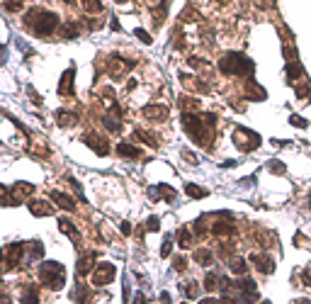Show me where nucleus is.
<instances>
[{
	"label": "nucleus",
	"instance_id": "obj_1",
	"mask_svg": "<svg viewBox=\"0 0 311 304\" xmlns=\"http://www.w3.org/2000/svg\"><path fill=\"white\" fill-rule=\"evenodd\" d=\"M24 25H27L37 37H49V34L56 29L59 17H56L54 12H49V10H39V7H34V10H29V12L24 15Z\"/></svg>",
	"mask_w": 311,
	"mask_h": 304
},
{
	"label": "nucleus",
	"instance_id": "obj_2",
	"mask_svg": "<svg viewBox=\"0 0 311 304\" xmlns=\"http://www.w3.org/2000/svg\"><path fill=\"white\" fill-rule=\"evenodd\" d=\"M183 127H185V131L190 134V139H192L194 144H199V146H209V144H212V129H209V124L204 122V117L192 115V112H185V115H183Z\"/></svg>",
	"mask_w": 311,
	"mask_h": 304
},
{
	"label": "nucleus",
	"instance_id": "obj_3",
	"mask_svg": "<svg viewBox=\"0 0 311 304\" xmlns=\"http://www.w3.org/2000/svg\"><path fill=\"white\" fill-rule=\"evenodd\" d=\"M219 71H221L224 76H253L255 63H253L248 56L239 54V51H229L224 59L219 61Z\"/></svg>",
	"mask_w": 311,
	"mask_h": 304
},
{
	"label": "nucleus",
	"instance_id": "obj_4",
	"mask_svg": "<svg viewBox=\"0 0 311 304\" xmlns=\"http://www.w3.org/2000/svg\"><path fill=\"white\" fill-rule=\"evenodd\" d=\"M39 280H42L44 287L59 290V287H63V282H66V268H63L61 263H56V260H47V263L39 265Z\"/></svg>",
	"mask_w": 311,
	"mask_h": 304
},
{
	"label": "nucleus",
	"instance_id": "obj_5",
	"mask_svg": "<svg viewBox=\"0 0 311 304\" xmlns=\"http://www.w3.org/2000/svg\"><path fill=\"white\" fill-rule=\"evenodd\" d=\"M234 144H236L241 151H253V149L260 146V136H258L255 131L246 129V127H236V131H234Z\"/></svg>",
	"mask_w": 311,
	"mask_h": 304
},
{
	"label": "nucleus",
	"instance_id": "obj_6",
	"mask_svg": "<svg viewBox=\"0 0 311 304\" xmlns=\"http://www.w3.org/2000/svg\"><path fill=\"white\" fill-rule=\"evenodd\" d=\"M115 275H117V268L112 263H100L95 268V273H93V285L95 287H105V285H110L115 280Z\"/></svg>",
	"mask_w": 311,
	"mask_h": 304
},
{
	"label": "nucleus",
	"instance_id": "obj_7",
	"mask_svg": "<svg viewBox=\"0 0 311 304\" xmlns=\"http://www.w3.org/2000/svg\"><path fill=\"white\" fill-rule=\"evenodd\" d=\"M22 253H24V243H10L5 248V270L17 268L20 260H22Z\"/></svg>",
	"mask_w": 311,
	"mask_h": 304
},
{
	"label": "nucleus",
	"instance_id": "obj_8",
	"mask_svg": "<svg viewBox=\"0 0 311 304\" xmlns=\"http://www.w3.org/2000/svg\"><path fill=\"white\" fill-rule=\"evenodd\" d=\"M134 68V61H124L120 59V56H110V76L115 78V80H120V78H124L126 71H131Z\"/></svg>",
	"mask_w": 311,
	"mask_h": 304
},
{
	"label": "nucleus",
	"instance_id": "obj_9",
	"mask_svg": "<svg viewBox=\"0 0 311 304\" xmlns=\"http://www.w3.org/2000/svg\"><path fill=\"white\" fill-rule=\"evenodd\" d=\"M250 263H253L255 270H260L263 275H270V273L275 270V260H272V255H267V253H253V255H250Z\"/></svg>",
	"mask_w": 311,
	"mask_h": 304
},
{
	"label": "nucleus",
	"instance_id": "obj_10",
	"mask_svg": "<svg viewBox=\"0 0 311 304\" xmlns=\"http://www.w3.org/2000/svg\"><path fill=\"white\" fill-rule=\"evenodd\" d=\"M95 153H100V156H107L110 153V146H107V139H102L100 134H95V131H90V134H85V139H83Z\"/></svg>",
	"mask_w": 311,
	"mask_h": 304
},
{
	"label": "nucleus",
	"instance_id": "obj_11",
	"mask_svg": "<svg viewBox=\"0 0 311 304\" xmlns=\"http://www.w3.org/2000/svg\"><path fill=\"white\" fill-rule=\"evenodd\" d=\"M236 290H239V300H243V302H255L258 300V287H255L253 280L236 282Z\"/></svg>",
	"mask_w": 311,
	"mask_h": 304
},
{
	"label": "nucleus",
	"instance_id": "obj_12",
	"mask_svg": "<svg viewBox=\"0 0 311 304\" xmlns=\"http://www.w3.org/2000/svg\"><path fill=\"white\" fill-rule=\"evenodd\" d=\"M148 195L153 197V200H166V202H173L175 197H178V192L170 187V185H166V182H161V185H153V187H148Z\"/></svg>",
	"mask_w": 311,
	"mask_h": 304
},
{
	"label": "nucleus",
	"instance_id": "obj_13",
	"mask_svg": "<svg viewBox=\"0 0 311 304\" xmlns=\"http://www.w3.org/2000/svg\"><path fill=\"white\" fill-rule=\"evenodd\" d=\"M73 78H75V68L71 66V68L61 76V83H59V93L66 95V98H71V95H73Z\"/></svg>",
	"mask_w": 311,
	"mask_h": 304
},
{
	"label": "nucleus",
	"instance_id": "obj_14",
	"mask_svg": "<svg viewBox=\"0 0 311 304\" xmlns=\"http://www.w3.org/2000/svg\"><path fill=\"white\" fill-rule=\"evenodd\" d=\"M144 117L153 122H163L168 117V107L166 105H148V107H144Z\"/></svg>",
	"mask_w": 311,
	"mask_h": 304
},
{
	"label": "nucleus",
	"instance_id": "obj_15",
	"mask_svg": "<svg viewBox=\"0 0 311 304\" xmlns=\"http://www.w3.org/2000/svg\"><path fill=\"white\" fill-rule=\"evenodd\" d=\"M95 260H97V253L95 251H88L80 260H78V278H83V275H88L90 270H93V265H95Z\"/></svg>",
	"mask_w": 311,
	"mask_h": 304
},
{
	"label": "nucleus",
	"instance_id": "obj_16",
	"mask_svg": "<svg viewBox=\"0 0 311 304\" xmlns=\"http://www.w3.org/2000/svg\"><path fill=\"white\" fill-rule=\"evenodd\" d=\"M51 200H54L61 209H66V212H75V202H73L68 195L59 192V190H51Z\"/></svg>",
	"mask_w": 311,
	"mask_h": 304
},
{
	"label": "nucleus",
	"instance_id": "obj_17",
	"mask_svg": "<svg viewBox=\"0 0 311 304\" xmlns=\"http://www.w3.org/2000/svg\"><path fill=\"white\" fill-rule=\"evenodd\" d=\"M29 212L34 217H49V214H54V207L47 202H29Z\"/></svg>",
	"mask_w": 311,
	"mask_h": 304
},
{
	"label": "nucleus",
	"instance_id": "obj_18",
	"mask_svg": "<svg viewBox=\"0 0 311 304\" xmlns=\"http://www.w3.org/2000/svg\"><path fill=\"white\" fill-rule=\"evenodd\" d=\"M59 229H61L63 234H68V236H71L75 243L80 241V231L75 229V224H73L71 219H59Z\"/></svg>",
	"mask_w": 311,
	"mask_h": 304
},
{
	"label": "nucleus",
	"instance_id": "obj_19",
	"mask_svg": "<svg viewBox=\"0 0 311 304\" xmlns=\"http://www.w3.org/2000/svg\"><path fill=\"white\" fill-rule=\"evenodd\" d=\"M180 80L185 83V88H190V90H199V93H209V85L207 83H202V80H197V78H190V76H180Z\"/></svg>",
	"mask_w": 311,
	"mask_h": 304
},
{
	"label": "nucleus",
	"instance_id": "obj_20",
	"mask_svg": "<svg viewBox=\"0 0 311 304\" xmlns=\"http://www.w3.org/2000/svg\"><path fill=\"white\" fill-rule=\"evenodd\" d=\"M246 98H248V100H258V102H263V100L267 98V93H265L258 83H248V88H246Z\"/></svg>",
	"mask_w": 311,
	"mask_h": 304
},
{
	"label": "nucleus",
	"instance_id": "obj_21",
	"mask_svg": "<svg viewBox=\"0 0 311 304\" xmlns=\"http://www.w3.org/2000/svg\"><path fill=\"white\" fill-rule=\"evenodd\" d=\"M117 153L124 156V158H139V156H141V149H136V146H131V144H120V146H117Z\"/></svg>",
	"mask_w": 311,
	"mask_h": 304
},
{
	"label": "nucleus",
	"instance_id": "obj_22",
	"mask_svg": "<svg viewBox=\"0 0 311 304\" xmlns=\"http://www.w3.org/2000/svg\"><path fill=\"white\" fill-rule=\"evenodd\" d=\"M56 120H59V124H61V127H73V124L78 122V115H75V112L59 110V112H56Z\"/></svg>",
	"mask_w": 311,
	"mask_h": 304
},
{
	"label": "nucleus",
	"instance_id": "obj_23",
	"mask_svg": "<svg viewBox=\"0 0 311 304\" xmlns=\"http://www.w3.org/2000/svg\"><path fill=\"white\" fill-rule=\"evenodd\" d=\"M194 260H197L199 265H209V263L214 260V255H212V251H207V248H199V251H194Z\"/></svg>",
	"mask_w": 311,
	"mask_h": 304
},
{
	"label": "nucleus",
	"instance_id": "obj_24",
	"mask_svg": "<svg viewBox=\"0 0 311 304\" xmlns=\"http://www.w3.org/2000/svg\"><path fill=\"white\" fill-rule=\"evenodd\" d=\"M80 34V27L75 25V22H68V25H63L61 29V37L63 39H73V37H78Z\"/></svg>",
	"mask_w": 311,
	"mask_h": 304
},
{
	"label": "nucleus",
	"instance_id": "obj_25",
	"mask_svg": "<svg viewBox=\"0 0 311 304\" xmlns=\"http://www.w3.org/2000/svg\"><path fill=\"white\" fill-rule=\"evenodd\" d=\"M302 76H304V68H302L299 63H292V61H289V63H287V78H289V80H297V78H302Z\"/></svg>",
	"mask_w": 311,
	"mask_h": 304
},
{
	"label": "nucleus",
	"instance_id": "obj_26",
	"mask_svg": "<svg viewBox=\"0 0 311 304\" xmlns=\"http://www.w3.org/2000/svg\"><path fill=\"white\" fill-rule=\"evenodd\" d=\"M219 280H221V278H219L216 273H207V278H204V290H207V292H214V290L219 287V285H216Z\"/></svg>",
	"mask_w": 311,
	"mask_h": 304
},
{
	"label": "nucleus",
	"instance_id": "obj_27",
	"mask_svg": "<svg viewBox=\"0 0 311 304\" xmlns=\"http://www.w3.org/2000/svg\"><path fill=\"white\" fill-rule=\"evenodd\" d=\"M185 192L190 195V197H207V190H204V187H199V185H194V182H187Z\"/></svg>",
	"mask_w": 311,
	"mask_h": 304
},
{
	"label": "nucleus",
	"instance_id": "obj_28",
	"mask_svg": "<svg viewBox=\"0 0 311 304\" xmlns=\"http://www.w3.org/2000/svg\"><path fill=\"white\" fill-rule=\"evenodd\" d=\"M231 270H234L236 275H246L248 265H246V260H243V258H231Z\"/></svg>",
	"mask_w": 311,
	"mask_h": 304
},
{
	"label": "nucleus",
	"instance_id": "obj_29",
	"mask_svg": "<svg viewBox=\"0 0 311 304\" xmlns=\"http://www.w3.org/2000/svg\"><path fill=\"white\" fill-rule=\"evenodd\" d=\"M168 2H170V0H163L161 5H156V10H153V20H156V22H163V20H166V12H168Z\"/></svg>",
	"mask_w": 311,
	"mask_h": 304
},
{
	"label": "nucleus",
	"instance_id": "obj_30",
	"mask_svg": "<svg viewBox=\"0 0 311 304\" xmlns=\"http://www.w3.org/2000/svg\"><path fill=\"white\" fill-rule=\"evenodd\" d=\"M83 7H85V12H90V15L102 12V2H100V0H83Z\"/></svg>",
	"mask_w": 311,
	"mask_h": 304
},
{
	"label": "nucleus",
	"instance_id": "obj_31",
	"mask_svg": "<svg viewBox=\"0 0 311 304\" xmlns=\"http://www.w3.org/2000/svg\"><path fill=\"white\" fill-rule=\"evenodd\" d=\"M183 292H185L187 300H197V295H199V285H197V282H185V285H183Z\"/></svg>",
	"mask_w": 311,
	"mask_h": 304
},
{
	"label": "nucleus",
	"instance_id": "obj_32",
	"mask_svg": "<svg viewBox=\"0 0 311 304\" xmlns=\"http://www.w3.org/2000/svg\"><path fill=\"white\" fill-rule=\"evenodd\" d=\"M134 139H139V141H144V144H148V146H158V141H156L151 134L141 131V129H136V131H134Z\"/></svg>",
	"mask_w": 311,
	"mask_h": 304
},
{
	"label": "nucleus",
	"instance_id": "obj_33",
	"mask_svg": "<svg viewBox=\"0 0 311 304\" xmlns=\"http://www.w3.org/2000/svg\"><path fill=\"white\" fill-rule=\"evenodd\" d=\"M44 255V246L39 241H34L32 246H29V260H39Z\"/></svg>",
	"mask_w": 311,
	"mask_h": 304
},
{
	"label": "nucleus",
	"instance_id": "obj_34",
	"mask_svg": "<svg viewBox=\"0 0 311 304\" xmlns=\"http://www.w3.org/2000/svg\"><path fill=\"white\" fill-rule=\"evenodd\" d=\"M178 239H180V246H183V248H190V246H192V234H190V229H180V231H178Z\"/></svg>",
	"mask_w": 311,
	"mask_h": 304
},
{
	"label": "nucleus",
	"instance_id": "obj_35",
	"mask_svg": "<svg viewBox=\"0 0 311 304\" xmlns=\"http://www.w3.org/2000/svg\"><path fill=\"white\" fill-rule=\"evenodd\" d=\"M267 168H270V173H277V176H285V173H287V168H285L282 161H270Z\"/></svg>",
	"mask_w": 311,
	"mask_h": 304
},
{
	"label": "nucleus",
	"instance_id": "obj_36",
	"mask_svg": "<svg viewBox=\"0 0 311 304\" xmlns=\"http://www.w3.org/2000/svg\"><path fill=\"white\" fill-rule=\"evenodd\" d=\"M39 300V292H37V287H29L24 295H22V302H29V304H37Z\"/></svg>",
	"mask_w": 311,
	"mask_h": 304
},
{
	"label": "nucleus",
	"instance_id": "obj_37",
	"mask_svg": "<svg viewBox=\"0 0 311 304\" xmlns=\"http://www.w3.org/2000/svg\"><path fill=\"white\" fill-rule=\"evenodd\" d=\"M158 227H161V219H158V217H148L146 229H148V231H158Z\"/></svg>",
	"mask_w": 311,
	"mask_h": 304
},
{
	"label": "nucleus",
	"instance_id": "obj_38",
	"mask_svg": "<svg viewBox=\"0 0 311 304\" xmlns=\"http://www.w3.org/2000/svg\"><path fill=\"white\" fill-rule=\"evenodd\" d=\"M20 7H22V0H7V2H5V10H7V12H17Z\"/></svg>",
	"mask_w": 311,
	"mask_h": 304
},
{
	"label": "nucleus",
	"instance_id": "obj_39",
	"mask_svg": "<svg viewBox=\"0 0 311 304\" xmlns=\"http://www.w3.org/2000/svg\"><path fill=\"white\" fill-rule=\"evenodd\" d=\"M170 251H173V241H170V236H168V239L163 241V248H161V255H163V258H168V255H170Z\"/></svg>",
	"mask_w": 311,
	"mask_h": 304
},
{
	"label": "nucleus",
	"instance_id": "obj_40",
	"mask_svg": "<svg viewBox=\"0 0 311 304\" xmlns=\"http://www.w3.org/2000/svg\"><path fill=\"white\" fill-rule=\"evenodd\" d=\"M134 34H136V37H139V39H141L144 44H151V42H153V39H151V34H148L146 29H136Z\"/></svg>",
	"mask_w": 311,
	"mask_h": 304
},
{
	"label": "nucleus",
	"instance_id": "obj_41",
	"mask_svg": "<svg viewBox=\"0 0 311 304\" xmlns=\"http://www.w3.org/2000/svg\"><path fill=\"white\" fill-rule=\"evenodd\" d=\"M180 105H183V107H187V110L199 107V102H197V100H192V98H180Z\"/></svg>",
	"mask_w": 311,
	"mask_h": 304
},
{
	"label": "nucleus",
	"instance_id": "obj_42",
	"mask_svg": "<svg viewBox=\"0 0 311 304\" xmlns=\"http://www.w3.org/2000/svg\"><path fill=\"white\" fill-rule=\"evenodd\" d=\"M173 268H175L178 273H183V270H185V268H187L185 258H175V260H173Z\"/></svg>",
	"mask_w": 311,
	"mask_h": 304
},
{
	"label": "nucleus",
	"instance_id": "obj_43",
	"mask_svg": "<svg viewBox=\"0 0 311 304\" xmlns=\"http://www.w3.org/2000/svg\"><path fill=\"white\" fill-rule=\"evenodd\" d=\"M289 122H292L294 127H299V129H304V127H307V120H302L299 115H292V117H289Z\"/></svg>",
	"mask_w": 311,
	"mask_h": 304
},
{
	"label": "nucleus",
	"instance_id": "obj_44",
	"mask_svg": "<svg viewBox=\"0 0 311 304\" xmlns=\"http://www.w3.org/2000/svg\"><path fill=\"white\" fill-rule=\"evenodd\" d=\"M190 66H192V68H207V61H202V59H197V56H192V59H190Z\"/></svg>",
	"mask_w": 311,
	"mask_h": 304
},
{
	"label": "nucleus",
	"instance_id": "obj_45",
	"mask_svg": "<svg viewBox=\"0 0 311 304\" xmlns=\"http://www.w3.org/2000/svg\"><path fill=\"white\" fill-rule=\"evenodd\" d=\"M302 282H304L307 287H311V268H307V270L302 273Z\"/></svg>",
	"mask_w": 311,
	"mask_h": 304
},
{
	"label": "nucleus",
	"instance_id": "obj_46",
	"mask_svg": "<svg viewBox=\"0 0 311 304\" xmlns=\"http://www.w3.org/2000/svg\"><path fill=\"white\" fill-rule=\"evenodd\" d=\"M272 2H275V0H255V5H258L260 10H267V7H270Z\"/></svg>",
	"mask_w": 311,
	"mask_h": 304
},
{
	"label": "nucleus",
	"instance_id": "obj_47",
	"mask_svg": "<svg viewBox=\"0 0 311 304\" xmlns=\"http://www.w3.org/2000/svg\"><path fill=\"white\" fill-rule=\"evenodd\" d=\"M122 234H124V236L131 234V224H129V222H122Z\"/></svg>",
	"mask_w": 311,
	"mask_h": 304
},
{
	"label": "nucleus",
	"instance_id": "obj_48",
	"mask_svg": "<svg viewBox=\"0 0 311 304\" xmlns=\"http://www.w3.org/2000/svg\"><path fill=\"white\" fill-rule=\"evenodd\" d=\"M63 2H68V5H73V2H75V0H63Z\"/></svg>",
	"mask_w": 311,
	"mask_h": 304
},
{
	"label": "nucleus",
	"instance_id": "obj_49",
	"mask_svg": "<svg viewBox=\"0 0 311 304\" xmlns=\"http://www.w3.org/2000/svg\"><path fill=\"white\" fill-rule=\"evenodd\" d=\"M309 207H311V195H309Z\"/></svg>",
	"mask_w": 311,
	"mask_h": 304
},
{
	"label": "nucleus",
	"instance_id": "obj_50",
	"mask_svg": "<svg viewBox=\"0 0 311 304\" xmlns=\"http://www.w3.org/2000/svg\"><path fill=\"white\" fill-rule=\"evenodd\" d=\"M117 2H126V0H117Z\"/></svg>",
	"mask_w": 311,
	"mask_h": 304
},
{
	"label": "nucleus",
	"instance_id": "obj_51",
	"mask_svg": "<svg viewBox=\"0 0 311 304\" xmlns=\"http://www.w3.org/2000/svg\"><path fill=\"white\" fill-rule=\"evenodd\" d=\"M219 2H224V0H219Z\"/></svg>",
	"mask_w": 311,
	"mask_h": 304
}]
</instances>
